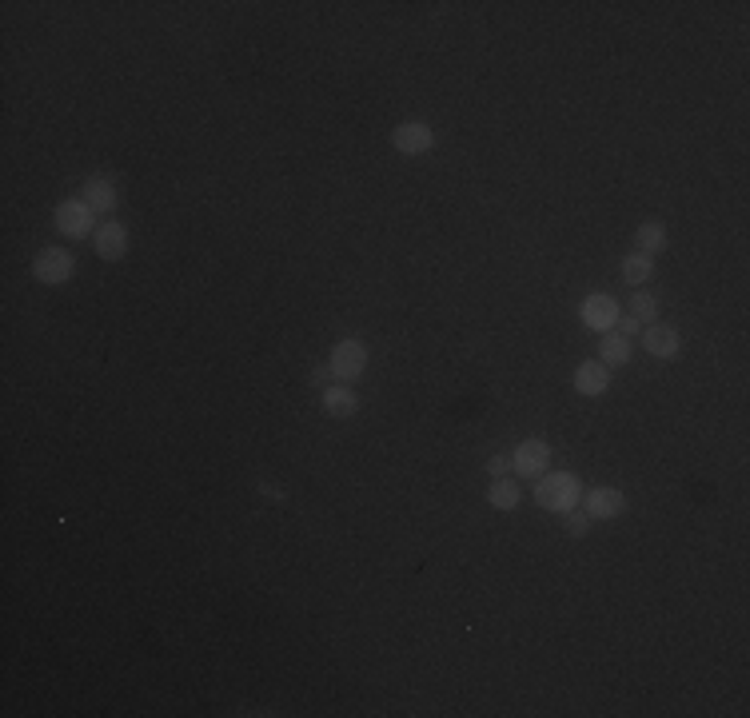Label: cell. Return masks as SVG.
<instances>
[{
	"label": "cell",
	"instance_id": "cell-16",
	"mask_svg": "<svg viewBox=\"0 0 750 718\" xmlns=\"http://www.w3.org/2000/svg\"><path fill=\"white\" fill-rule=\"evenodd\" d=\"M623 280H627L631 288H647V284L655 280V256H647V252H627V256H623Z\"/></svg>",
	"mask_w": 750,
	"mask_h": 718
},
{
	"label": "cell",
	"instance_id": "cell-4",
	"mask_svg": "<svg viewBox=\"0 0 750 718\" xmlns=\"http://www.w3.org/2000/svg\"><path fill=\"white\" fill-rule=\"evenodd\" d=\"M619 316H623V308L607 292H587L583 304H579V324L587 332H595V336H607L611 328H619Z\"/></svg>",
	"mask_w": 750,
	"mask_h": 718
},
{
	"label": "cell",
	"instance_id": "cell-10",
	"mask_svg": "<svg viewBox=\"0 0 750 718\" xmlns=\"http://www.w3.org/2000/svg\"><path fill=\"white\" fill-rule=\"evenodd\" d=\"M571 383H575V391H579L583 399H603V395L611 391V367H607L603 359H583V363L575 367Z\"/></svg>",
	"mask_w": 750,
	"mask_h": 718
},
{
	"label": "cell",
	"instance_id": "cell-19",
	"mask_svg": "<svg viewBox=\"0 0 750 718\" xmlns=\"http://www.w3.org/2000/svg\"><path fill=\"white\" fill-rule=\"evenodd\" d=\"M591 527H595V519H591L587 511H579V507H571V511L563 515V531H567V539H587Z\"/></svg>",
	"mask_w": 750,
	"mask_h": 718
},
{
	"label": "cell",
	"instance_id": "cell-15",
	"mask_svg": "<svg viewBox=\"0 0 750 718\" xmlns=\"http://www.w3.org/2000/svg\"><path fill=\"white\" fill-rule=\"evenodd\" d=\"M635 244H639V252H647V256L667 252V244H671L667 224H663V220H643V224L635 228Z\"/></svg>",
	"mask_w": 750,
	"mask_h": 718
},
{
	"label": "cell",
	"instance_id": "cell-7",
	"mask_svg": "<svg viewBox=\"0 0 750 718\" xmlns=\"http://www.w3.org/2000/svg\"><path fill=\"white\" fill-rule=\"evenodd\" d=\"M547 467H551V443H547V439L527 435V439L515 443V451H511V471H515L519 479H539Z\"/></svg>",
	"mask_w": 750,
	"mask_h": 718
},
{
	"label": "cell",
	"instance_id": "cell-17",
	"mask_svg": "<svg viewBox=\"0 0 750 718\" xmlns=\"http://www.w3.org/2000/svg\"><path fill=\"white\" fill-rule=\"evenodd\" d=\"M487 503L495 507V511H515L519 503H523V487L515 483V479H491V487H487Z\"/></svg>",
	"mask_w": 750,
	"mask_h": 718
},
{
	"label": "cell",
	"instance_id": "cell-22",
	"mask_svg": "<svg viewBox=\"0 0 750 718\" xmlns=\"http://www.w3.org/2000/svg\"><path fill=\"white\" fill-rule=\"evenodd\" d=\"M256 491H260L268 503H284V499H288V491H284L280 483H272V479H260V483H256Z\"/></svg>",
	"mask_w": 750,
	"mask_h": 718
},
{
	"label": "cell",
	"instance_id": "cell-20",
	"mask_svg": "<svg viewBox=\"0 0 750 718\" xmlns=\"http://www.w3.org/2000/svg\"><path fill=\"white\" fill-rule=\"evenodd\" d=\"M507 471H511V451H495V455L487 459V475H491V479H503Z\"/></svg>",
	"mask_w": 750,
	"mask_h": 718
},
{
	"label": "cell",
	"instance_id": "cell-8",
	"mask_svg": "<svg viewBox=\"0 0 750 718\" xmlns=\"http://www.w3.org/2000/svg\"><path fill=\"white\" fill-rule=\"evenodd\" d=\"M80 200H84L96 216H112L116 204H120V184H116V176H108V172L88 176V180L80 184Z\"/></svg>",
	"mask_w": 750,
	"mask_h": 718
},
{
	"label": "cell",
	"instance_id": "cell-14",
	"mask_svg": "<svg viewBox=\"0 0 750 718\" xmlns=\"http://www.w3.org/2000/svg\"><path fill=\"white\" fill-rule=\"evenodd\" d=\"M631 356H635V340H631V336H623L619 328H611V332L599 340V356H595V359H603L607 367H627V363H631Z\"/></svg>",
	"mask_w": 750,
	"mask_h": 718
},
{
	"label": "cell",
	"instance_id": "cell-21",
	"mask_svg": "<svg viewBox=\"0 0 750 718\" xmlns=\"http://www.w3.org/2000/svg\"><path fill=\"white\" fill-rule=\"evenodd\" d=\"M336 379H332V367L324 363V367H312L308 371V387H316V391H324V387H332Z\"/></svg>",
	"mask_w": 750,
	"mask_h": 718
},
{
	"label": "cell",
	"instance_id": "cell-11",
	"mask_svg": "<svg viewBox=\"0 0 750 718\" xmlns=\"http://www.w3.org/2000/svg\"><path fill=\"white\" fill-rule=\"evenodd\" d=\"M92 252H96L104 264H120V260L128 256V228H124L120 220L100 224L96 236H92Z\"/></svg>",
	"mask_w": 750,
	"mask_h": 718
},
{
	"label": "cell",
	"instance_id": "cell-12",
	"mask_svg": "<svg viewBox=\"0 0 750 718\" xmlns=\"http://www.w3.org/2000/svg\"><path fill=\"white\" fill-rule=\"evenodd\" d=\"M643 352L651 359H663V363H671V359L679 356V348H683V336L671 328V324H647L643 328Z\"/></svg>",
	"mask_w": 750,
	"mask_h": 718
},
{
	"label": "cell",
	"instance_id": "cell-9",
	"mask_svg": "<svg viewBox=\"0 0 750 718\" xmlns=\"http://www.w3.org/2000/svg\"><path fill=\"white\" fill-rule=\"evenodd\" d=\"M579 503H583V511L595 523H611V519H619L627 511V495L619 487H591V491H583Z\"/></svg>",
	"mask_w": 750,
	"mask_h": 718
},
{
	"label": "cell",
	"instance_id": "cell-2",
	"mask_svg": "<svg viewBox=\"0 0 750 718\" xmlns=\"http://www.w3.org/2000/svg\"><path fill=\"white\" fill-rule=\"evenodd\" d=\"M368 344L364 340H356V336H348V340H336L332 344V352H328V367H332V379L336 383H360L364 375H368Z\"/></svg>",
	"mask_w": 750,
	"mask_h": 718
},
{
	"label": "cell",
	"instance_id": "cell-5",
	"mask_svg": "<svg viewBox=\"0 0 750 718\" xmlns=\"http://www.w3.org/2000/svg\"><path fill=\"white\" fill-rule=\"evenodd\" d=\"M52 224H56V232H60L64 240H88V236H96V212H92L84 200H64V204H56Z\"/></svg>",
	"mask_w": 750,
	"mask_h": 718
},
{
	"label": "cell",
	"instance_id": "cell-3",
	"mask_svg": "<svg viewBox=\"0 0 750 718\" xmlns=\"http://www.w3.org/2000/svg\"><path fill=\"white\" fill-rule=\"evenodd\" d=\"M72 276H76V260H72L68 248L48 244V248H40V252L32 256V280L44 284V288H60V284H68Z\"/></svg>",
	"mask_w": 750,
	"mask_h": 718
},
{
	"label": "cell",
	"instance_id": "cell-13",
	"mask_svg": "<svg viewBox=\"0 0 750 718\" xmlns=\"http://www.w3.org/2000/svg\"><path fill=\"white\" fill-rule=\"evenodd\" d=\"M320 411L328 415V419H352L356 411H360V395L348 387V383H332V387H324L320 391Z\"/></svg>",
	"mask_w": 750,
	"mask_h": 718
},
{
	"label": "cell",
	"instance_id": "cell-6",
	"mask_svg": "<svg viewBox=\"0 0 750 718\" xmlns=\"http://www.w3.org/2000/svg\"><path fill=\"white\" fill-rule=\"evenodd\" d=\"M391 148L407 160L427 156V152H435V128L427 120H403L391 128Z\"/></svg>",
	"mask_w": 750,
	"mask_h": 718
},
{
	"label": "cell",
	"instance_id": "cell-1",
	"mask_svg": "<svg viewBox=\"0 0 750 718\" xmlns=\"http://www.w3.org/2000/svg\"><path fill=\"white\" fill-rule=\"evenodd\" d=\"M579 499H583V483L575 471H543L535 479V507L551 515H567L571 507H579Z\"/></svg>",
	"mask_w": 750,
	"mask_h": 718
},
{
	"label": "cell",
	"instance_id": "cell-18",
	"mask_svg": "<svg viewBox=\"0 0 750 718\" xmlns=\"http://www.w3.org/2000/svg\"><path fill=\"white\" fill-rule=\"evenodd\" d=\"M631 320H639L643 328L647 324H659V300L647 292V288H635V296H631V312H627Z\"/></svg>",
	"mask_w": 750,
	"mask_h": 718
}]
</instances>
